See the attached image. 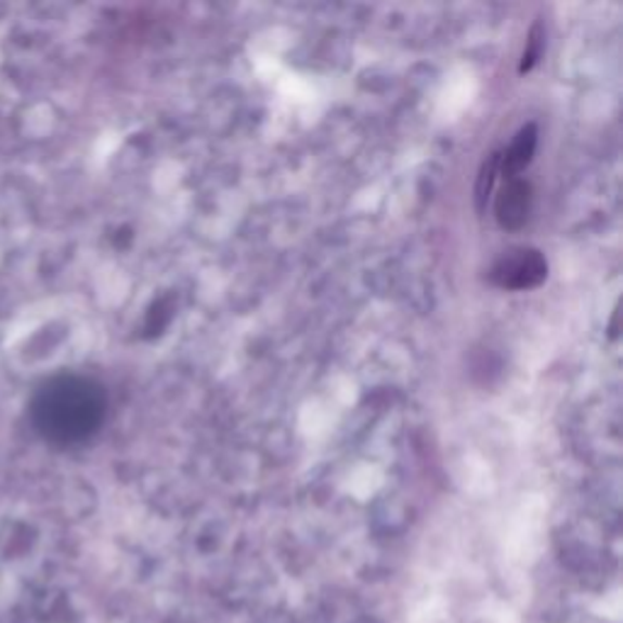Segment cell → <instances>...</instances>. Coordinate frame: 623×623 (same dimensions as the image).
Masks as SVG:
<instances>
[{"label":"cell","instance_id":"8992f818","mask_svg":"<svg viewBox=\"0 0 623 623\" xmlns=\"http://www.w3.org/2000/svg\"><path fill=\"white\" fill-rule=\"evenodd\" d=\"M173 300L171 298H161L152 304L150 316H146V336H156L161 334L168 322L173 320Z\"/></svg>","mask_w":623,"mask_h":623},{"label":"cell","instance_id":"6da1fadb","mask_svg":"<svg viewBox=\"0 0 623 623\" xmlns=\"http://www.w3.org/2000/svg\"><path fill=\"white\" fill-rule=\"evenodd\" d=\"M107 398L101 385L81 375H59L37 390L29 417L56 446H74L101 429Z\"/></svg>","mask_w":623,"mask_h":623},{"label":"cell","instance_id":"3957f363","mask_svg":"<svg viewBox=\"0 0 623 623\" xmlns=\"http://www.w3.org/2000/svg\"><path fill=\"white\" fill-rule=\"evenodd\" d=\"M533 203V187L523 178H509L507 183L494 200V217H497L499 226L509 232L521 230L531 215Z\"/></svg>","mask_w":623,"mask_h":623},{"label":"cell","instance_id":"5b68a950","mask_svg":"<svg viewBox=\"0 0 623 623\" xmlns=\"http://www.w3.org/2000/svg\"><path fill=\"white\" fill-rule=\"evenodd\" d=\"M543 47H546V29H543L541 23H536L531 29L529 39H527V49H523L521 66H519L521 74H527V72H531L533 66H536V62L543 54Z\"/></svg>","mask_w":623,"mask_h":623},{"label":"cell","instance_id":"7a4b0ae2","mask_svg":"<svg viewBox=\"0 0 623 623\" xmlns=\"http://www.w3.org/2000/svg\"><path fill=\"white\" fill-rule=\"evenodd\" d=\"M548 261L538 249H511L492 265L490 278L504 290H531L546 281Z\"/></svg>","mask_w":623,"mask_h":623},{"label":"cell","instance_id":"277c9868","mask_svg":"<svg viewBox=\"0 0 623 623\" xmlns=\"http://www.w3.org/2000/svg\"><path fill=\"white\" fill-rule=\"evenodd\" d=\"M536 144H538V130L536 125H527L521 127L517 140L509 146L507 152L499 154V171L507 178H519V173L531 164L533 154H536Z\"/></svg>","mask_w":623,"mask_h":623},{"label":"cell","instance_id":"52a82bcc","mask_svg":"<svg viewBox=\"0 0 623 623\" xmlns=\"http://www.w3.org/2000/svg\"><path fill=\"white\" fill-rule=\"evenodd\" d=\"M497 173H499V154H492V156H488V161L482 164L478 187H475V197H478V210H482L484 207V200H488V195L494 185V176Z\"/></svg>","mask_w":623,"mask_h":623}]
</instances>
